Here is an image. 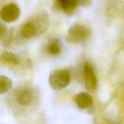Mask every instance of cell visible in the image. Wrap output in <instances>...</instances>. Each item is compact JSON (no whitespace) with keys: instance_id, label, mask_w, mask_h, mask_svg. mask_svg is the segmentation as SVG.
I'll return each mask as SVG.
<instances>
[{"instance_id":"cell-3","label":"cell","mask_w":124,"mask_h":124,"mask_svg":"<svg viewBox=\"0 0 124 124\" xmlns=\"http://www.w3.org/2000/svg\"><path fill=\"white\" fill-rule=\"evenodd\" d=\"M21 11L19 7L14 3H10L4 6L0 11V18L7 23H12L19 19Z\"/></svg>"},{"instance_id":"cell-1","label":"cell","mask_w":124,"mask_h":124,"mask_svg":"<svg viewBox=\"0 0 124 124\" xmlns=\"http://www.w3.org/2000/svg\"><path fill=\"white\" fill-rule=\"evenodd\" d=\"M91 35L89 29L80 24L73 25L68 30L66 40L70 44H78L87 40Z\"/></svg>"},{"instance_id":"cell-9","label":"cell","mask_w":124,"mask_h":124,"mask_svg":"<svg viewBox=\"0 0 124 124\" xmlns=\"http://www.w3.org/2000/svg\"><path fill=\"white\" fill-rule=\"evenodd\" d=\"M33 94L29 90L24 89L19 91L16 95V101L18 104L23 106L30 105L33 101Z\"/></svg>"},{"instance_id":"cell-2","label":"cell","mask_w":124,"mask_h":124,"mask_svg":"<svg viewBox=\"0 0 124 124\" xmlns=\"http://www.w3.org/2000/svg\"><path fill=\"white\" fill-rule=\"evenodd\" d=\"M49 84L54 90H61L67 87L71 81L69 71L64 69L54 70L49 76Z\"/></svg>"},{"instance_id":"cell-5","label":"cell","mask_w":124,"mask_h":124,"mask_svg":"<svg viewBox=\"0 0 124 124\" xmlns=\"http://www.w3.org/2000/svg\"><path fill=\"white\" fill-rule=\"evenodd\" d=\"M74 101L80 109H85L90 107L93 103L92 97L88 93L82 92L74 96Z\"/></svg>"},{"instance_id":"cell-7","label":"cell","mask_w":124,"mask_h":124,"mask_svg":"<svg viewBox=\"0 0 124 124\" xmlns=\"http://www.w3.org/2000/svg\"><path fill=\"white\" fill-rule=\"evenodd\" d=\"M38 32V30L37 27L33 21H29L24 24L21 30L22 37L27 39H29L35 36V35H37Z\"/></svg>"},{"instance_id":"cell-10","label":"cell","mask_w":124,"mask_h":124,"mask_svg":"<svg viewBox=\"0 0 124 124\" xmlns=\"http://www.w3.org/2000/svg\"><path fill=\"white\" fill-rule=\"evenodd\" d=\"M12 87L11 80L4 75H0V94L7 93Z\"/></svg>"},{"instance_id":"cell-12","label":"cell","mask_w":124,"mask_h":124,"mask_svg":"<svg viewBox=\"0 0 124 124\" xmlns=\"http://www.w3.org/2000/svg\"><path fill=\"white\" fill-rule=\"evenodd\" d=\"M8 32L7 28L6 25L0 22V38H3L7 35Z\"/></svg>"},{"instance_id":"cell-11","label":"cell","mask_w":124,"mask_h":124,"mask_svg":"<svg viewBox=\"0 0 124 124\" xmlns=\"http://www.w3.org/2000/svg\"><path fill=\"white\" fill-rule=\"evenodd\" d=\"M48 52L52 55H57L61 50V46L58 40H53L48 44L47 47Z\"/></svg>"},{"instance_id":"cell-6","label":"cell","mask_w":124,"mask_h":124,"mask_svg":"<svg viewBox=\"0 0 124 124\" xmlns=\"http://www.w3.org/2000/svg\"><path fill=\"white\" fill-rule=\"evenodd\" d=\"M58 8L66 13H72L78 5L79 0H56Z\"/></svg>"},{"instance_id":"cell-8","label":"cell","mask_w":124,"mask_h":124,"mask_svg":"<svg viewBox=\"0 0 124 124\" xmlns=\"http://www.w3.org/2000/svg\"><path fill=\"white\" fill-rule=\"evenodd\" d=\"M0 61L2 64L7 65H18L20 63V59L18 56L7 51L1 53Z\"/></svg>"},{"instance_id":"cell-4","label":"cell","mask_w":124,"mask_h":124,"mask_svg":"<svg viewBox=\"0 0 124 124\" xmlns=\"http://www.w3.org/2000/svg\"><path fill=\"white\" fill-rule=\"evenodd\" d=\"M84 73L86 88L88 90L94 91L96 88L98 79L94 68L88 62L84 64Z\"/></svg>"}]
</instances>
